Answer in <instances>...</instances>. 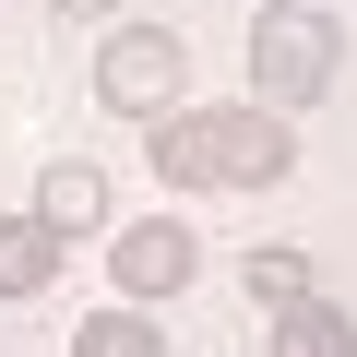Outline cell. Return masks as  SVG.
I'll return each instance as SVG.
<instances>
[{"label": "cell", "mask_w": 357, "mask_h": 357, "mask_svg": "<svg viewBox=\"0 0 357 357\" xmlns=\"http://www.w3.org/2000/svg\"><path fill=\"white\" fill-rule=\"evenodd\" d=\"M143 155L178 191H274V178H298V119H274V107H167V119H143Z\"/></svg>", "instance_id": "cell-1"}, {"label": "cell", "mask_w": 357, "mask_h": 357, "mask_svg": "<svg viewBox=\"0 0 357 357\" xmlns=\"http://www.w3.org/2000/svg\"><path fill=\"white\" fill-rule=\"evenodd\" d=\"M333 72H345V24L321 13V0H262L250 13V107H274V119H298V107H321L333 96Z\"/></svg>", "instance_id": "cell-2"}, {"label": "cell", "mask_w": 357, "mask_h": 357, "mask_svg": "<svg viewBox=\"0 0 357 357\" xmlns=\"http://www.w3.org/2000/svg\"><path fill=\"white\" fill-rule=\"evenodd\" d=\"M191 84V48H178V24H107V48H96V107L107 119H167V107H191L178 96Z\"/></svg>", "instance_id": "cell-3"}, {"label": "cell", "mask_w": 357, "mask_h": 357, "mask_svg": "<svg viewBox=\"0 0 357 357\" xmlns=\"http://www.w3.org/2000/svg\"><path fill=\"white\" fill-rule=\"evenodd\" d=\"M191 274H203V238H191V215H131V227H107V286H119L131 310H167Z\"/></svg>", "instance_id": "cell-4"}, {"label": "cell", "mask_w": 357, "mask_h": 357, "mask_svg": "<svg viewBox=\"0 0 357 357\" xmlns=\"http://www.w3.org/2000/svg\"><path fill=\"white\" fill-rule=\"evenodd\" d=\"M24 215H36L60 250H72V238H96V227H107V167H96V155H60V167H36V203H24Z\"/></svg>", "instance_id": "cell-5"}, {"label": "cell", "mask_w": 357, "mask_h": 357, "mask_svg": "<svg viewBox=\"0 0 357 357\" xmlns=\"http://www.w3.org/2000/svg\"><path fill=\"white\" fill-rule=\"evenodd\" d=\"M238 286H250L262 310H298V298H321V262H310L298 238H250V250H238Z\"/></svg>", "instance_id": "cell-6"}, {"label": "cell", "mask_w": 357, "mask_h": 357, "mask_svg": "<svg viewBox=\"0 0 357 357\" xmlns=\"http://www.w3.org/2000/svg\"><path fill=\"white\" fill-rule=\"evenodd\" d=\"M48 274H60V238H48L36 215H0V310L48 298Z\"/></svg>", "instance_id": "cell-7"}, {"label": "cell", "mask_w": 357, "mask_h": 357, "mask_svg": "<svg viewBox=\"0 0 357 357\" xmlns=\"http://www.w3.org/2000/svg\"><path fill=\"white\" fill-rule=\"evenodd\" d=\"M72 357H167V321H155V310H131V298H107V310H84V321H72Z\"/></svg>", "instance_id": "cell-8"}, {"label": "cell", "mask_w": 357, "mask_h": 357, "mask_svg": "<svg viewBox=\"0 0 357 357\" xmlns=\"http://www.w3.org/2000/svg\"><path fill=\"white\" fill-rule=\"evenodd\" d=\"M274 321V357H357V321L333 298H298V310H262Z\"/></svg>", "instance_id": "cell-9"}, {"label": "cell", "mask_w": 357, "mask_h": 357, "mask_svg": "<svg viewBox=\"0 0 357 357\" xmlns=\"http://www.w3.org/2000/svg\"><path fill=\"white\" fill-rule=\"evenodd\" d=\"M48 13H60V24H107L119 0H48Z\"/></svg>", "instance_id": "cell-10"}]
</instances>
